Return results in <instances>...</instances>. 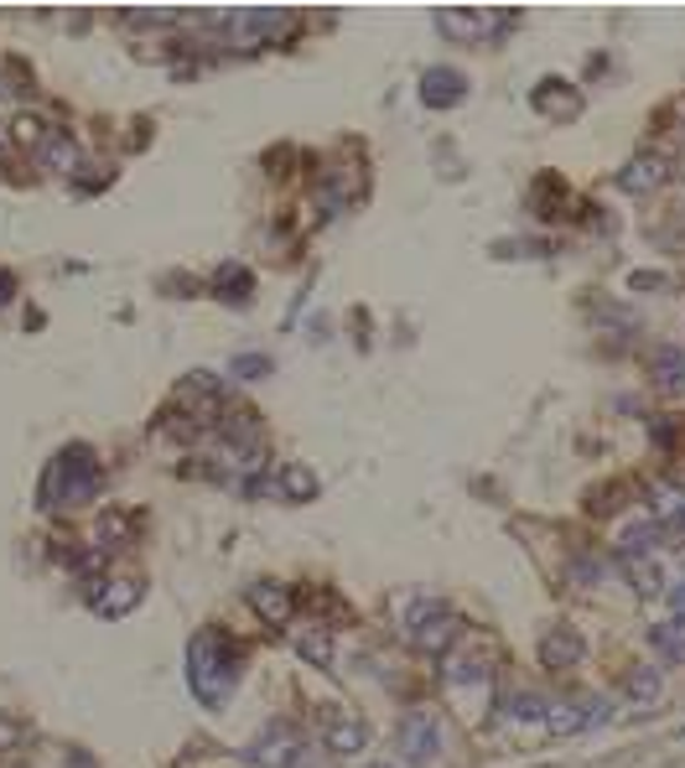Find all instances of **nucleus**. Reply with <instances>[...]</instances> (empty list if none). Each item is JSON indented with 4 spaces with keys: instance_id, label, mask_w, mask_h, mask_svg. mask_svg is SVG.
<instances>
[{
    "instance_id": "22",
    "label": "nucleus",
    "mask_w": 685,
    "mask_h": 768,
    "mask_svg": "<svg viewBox=\"0 0 685 768\" xmlns=\"http://www.w3.org/2000/svg\"><path fill=\"white\" fill-rule=\"evenodd\" d=\"M281 493L291 499V504H302V499H312L317 493V473L302 463H286L281 467Z\"/></svg>"
},
{
    "instance_id": "9",
    "label": "nucleus",
    "mask_w": 685,
    "mask_h": 768,
    "mask_svg": "<svg viewBox=\"0 0 685 768\" xmlns=\"http://www.w3.org/2000/svg\"><path fill=\"white\" fill-rule=\"evenodd\" d=\"M250 607L261 613L270 629H286L291 624V613H296V592L286 582H255L250 587Z\"/></svg>"
},
{
    "instance_id": "28",
    "label": "nucleus",
    "mask_w": 685,
    "mask_h": 768,
    "mask_svg": "<svg viewBox=\"0 0 685 768\" xmlns=\"http://www.w3.org/2000/svg\"><path fill=\"white\" fill-rule=\"evenodd\" d=\"M670 607H675V624H685V582L670 587Z\"/></svg>"
},
{
    "instance_id": "4",
    "label": "nucleus",
    "mask_w": 685,
    "mask_h": 768,
    "mask_svg": "<svg viewBox=\"0 0 685 768\" xmlns=\"http://www.w3.org/2000/svg\"><path fill=\"white\" fill-rule=\"evenodd\" d=\"M302 764V732L291 722H265L261 738L244 743V768H296Z\"/></svg>"
},
{
    "instance_id": "14",
    "label": "nucleus",
    "mask_w": 685,
    "mask_h": 768,
    "mask_svg": "<svg viewBox=\"0 0 685 768\" xmlns=\"http://www.w3.org/2000/svg\"><path fill=\"white\" fill-rule=\"evenodd\" d=\"M649 374H655V385H660L664 395H681L685 390V349L681 343H655V353H649Z\"/></svg>"
},
{
    "instance_id": "18",
    "label": "nucleus",
    "mask_w": 685,
    "mask_h": 768,
    "mask_svg": "<svg viewBox=\"0 0 685 768\" xmlns=\"http://www.w3.org/2000/svg\"><path fill=\"white\" fill-rule=\"evenodd\" d=\"M644 639H649V650L660 654V659H685V624H675V618H664V624H649L644 629Z\"/></svg>"
},
{
    "instance_id": "20",
    "label": "nucleus",
    "mask_w": 685,
    "mask_h": 768,
    "mask_svg": "<svg viewBox=\"0 0 685 768\" xmlns=\"http://www.w3.org/2000/svg\"><path fill=\"white\" fill-rule=\"evenodd\" d=\"M623 571H629V582H634V592H644V597H655V592H664V571L655 566V561L644 556H623Z\"/></svg>"
},
{
    "instance_id": "31",
    "label": "nucleus",
    "mask_w": 685,
    "mask_h": 768,
    "mask_svg": "<svg viewBox=\"0 0 685 768\" xmlns=\"http://www.w3.org/2000/svg\"><path fill=\"white\" fill-rule=\"evenodd\" d=\"M375 768H395V764H375Z\"/></svg>"
},
{
    "instance_id": "10",
    "label": "nucleus",
    "mask_w": 685,
    "mask_h": 768,
    "mask_svg": "<svg viewBox=\"0 0 685 768\" xmlns=\"http://www.w3.org/2000/svg\"><path fill=\"white\" fill-rule=\"evenodd\" d=\"M462 93H468V73L462 68H426L421 73V99L431 104V110L462 104Z\"/></svg>"
},
{
    "instance_id": "2",
    "label": "nucleus",
    "mask_w": 685,
    "mask_h": 768,
    "mask_svg": "<svg viewBox=\"0 0 685 768\" xmlns=\"http://www.w3.org/2000/svg\"><path fill=\"white\" fill-rule=\"evenodd\" d=\"M99 489H104V467H99V457L89 446H63V452L52 457L48 478H42L48 509H78V504H89Z\"/></svg>"
},
{
    "instance_id": "27",
    "label": "nucleus",
    "mask_w": 685,
    "mask_h": 768,
    "mask_svg": "<svg viewBox=\"0 0 685 768\" xmlns=\"http://www.w3.org/2000/svg\"><path fill=\"white\" fill-rule=\"evenodd\" d=\"M473 676H483V659H462V665L452 670V680H473Z\"/></svg>"
},
{
    "instance_id": "6",
    "label": "nucleus",
    "mask_w": 685,
    "mask_h": 768,
    "mask_svg": "<svg viewBox=\"0 0 685 768\" xmlns=\"http://www.w3.org/2000/svg\"><path fill=\"white\" fill-rule=\"evenodd\" d=\"M291 32V11L281 5H250V11H234L229 16V37L239 47H255V42H270V37H281Z\"/></svg>"
},
{
    "instance_id": "8",
    "label": "nucleus",
    "mask_w": 685,
    "mask_h": 768,
    "mask_svg": "<svg viewBox=\"0 0 685 768\" xmlns=\"http://www.w3.org/2000/svg\"><path fill=\"white\" fill-rule=\"evenodd\" d=\"M436 26L447 32L452 42H483L498 32V16L483 11V5H468V11H436Z\"/></svg>"
},
{
    "instance_id": "17",
    "label": "nucleus",
    "mask_w": 685,
    "mask_h": 768,
    "mask_svg": "<svg viewBox=\"0 0 685 768\" xmlns=\"http://www.w3.org/2000/svg\"><path fill=\"white\" fill-rule=\"evenodd\" d=\"M535 110H541V115H576V110H582V99H576L571 84H561V78H541V89H535Z\"/></svg>"
},
{
    "instance_id": "21",
    "label": "nucleus",
    "mask_w": 685,
    "mask_h": 768,
    "mask_svg": "<svg viewBox=\"0 0 685 768\" xmlns=\"http://www.w3.org/2000/svg\"><path fill=\"white\" fill-rule=\"evenodd\" d=\"M664 540V525H655V519H638V525H629L623 536H618V545H623V556H644L649 545H660Z\"/></svg>"
},
{
    "instance_id": "26",
    "label": "nucleus",
    "mask_w": 685,
    "mask_h": 768,
    "mask_svg": "<svg viewBox=\"0 0 685 768\" xmlns=\"http://www.w3.org/2000/svg\"><path fill=\"white\" fill-rule=\"evenodd\" d=\"M265 369H270L265 353H244V358H234V374H244V379H250V374H265Z\"/></svg>"
},
{
    "instance_id": "13",
    "label": "nucleus",
    "mask_w": 685,
    "mask_h": 768,
    "mask_svg": "<svg viewBox=\"0 0 685 768\" xmlns=\"http://www.w3.org/2000/svg\"><path fill=\"white\" fill-rule=\"evenodd\" d=\"M89 603H94L104 618H125L130 607L141 603V582H130V577H115V582H94Z\"/></svg>"
},
{
    "instance_id": "19",
    "label": "nucleus",
    "mask_w": 685,
    "mask_h": 768,
    "mask_svg": "<svg viewBox=\"0 0 685 768\" xmlns=\"http://www.w3.org/2000/svg\"><path fill=\"white\" fill-rule=\"evenodd\" d=\"M623 696L638 701V706H649V701L660 696V670H649V665H634V670H623Z\"/></svg>"
},
{
    "instance_id": "12",
    "label": "nucleus",
    "mask_w": 685,
    "mask_h": 768,
    "mask_svg": "<svg viewBox=\"0 0 685 768\" xmlns=\"http://www.w3.org/2000/svg\"><path fill=\"white\" fill-rule=\"evenodd\" d=\"M582 654H587V644H582V633H576V629H550L541 639V665H545V670H571V665H582Z\"/></svg>"
},
{
    "instance_id": "15",
    "label": "nucleus",
    "mask_w": 685,
    "mask_h": 768,
    "mask_svg": "<svg viewBox=\"0 0 685 768\" xmlns=\"http://www.w3.org/2000/svg\"><path fill=\"white\" fill-rule=\"evenodd\" d=\"M31 151H37V166H42V172H73V166H78V146H73L63 130H52V125L37 136Z\"/></svg>"
},
{
    "instance_id": "3",
    "label": "nucleus",
    "mask_w": 685,
    "mask_h": 768,
    "mask_svg": "<svg viewBox=\"0 0 685 768\" xmlns=\"http://www.w3.org/2000/svg\"><path fill=\"white\" fill-rule=\"evenodd\" d=\"M405 633H410V644L426 654H442L452 650V639H457V613L447 603H436V597H426L405 613Z\"/></svg>"
},
{
    "instance_id": "7",
    "label": "nucleus",
    "mask_w": 685,
    "mask_h": 768,
    "mask_svg": "<svg viewBox=\"0 0 685 768\" xmlns=\"http://www.w3.org/2000/svg\"><path fill=\"white\" fill-rule=\"evenodd\" d=\"M322 743H328V753H338V758H358V753L369 747V727L358 722L354 712L328 706V712H322Z\"/></svg>"
},
{
    "instance_id": "16",
    "label": "nucleus",
    "mask_w": 685,
    "mask_h": 768,
    "mask_svg": "<svg viewBox=\"0 0 685 768\" xmlns=\"http://www.w3.org/2000/svg\"><path fill=\"white\" fill-rule=\"evenodd\" d=\"M660 182H664L660 156H634V162H623V172H618V187H623V192H655Z\"/></svg>"
},
{
    "instance_id": "29",
    "label": "nucleus",
    "mask_w": 685,
    "mask_h": 768,
    "mask_svg": "<svg viewBox=\"0 0 685 768\" xmlns=\"http://www.w3.org/2000/svg\"><path fill=\"white\" fill-rule=\"evenodd\" d=\"M655 286H660L655 270H634V291H655Z\"/></svg>"
},
{
    "instance_id": "11",
    "label": "nucleus",
    "mask_w": 685,
    "mask_h": 768,
    "mask_svg": "<svg viewBox=\"0 0 685 768\" xmlns=\"http://www.w3.org/2000/svg\"><path fill=\"white\" fill-rule=\"evenodd\" d=\"M602 717H608V701H602V696H576V701L550 706V717H545V722L556 727V732H582V727H597Z\"/></svg>"
},
{
    "instance_id": "24",
    "label": "nucleus",
    "mask_w": 685,
    "mask_h": 768,
    "mask_svg": "<svg viewBox=\"0 0 685 768\" xmlns=\"http://www.w3.org/2000/svg\"><path fill=\"white\" fill-rule=\"evenodd\" d=\"M218 291H229V302H244L250 297V270L244 265H224L218 270Z\"/></svg>"
},
{
    "instance_id": "23",
    "label": "nucleus",
    "mask_w": 685,
    "mask_h": 768,
    "mask_svg": "<svg viewBox=\"0 0 685 768\" xmlns=\"http://www.w3.org/2000/svg\"><path fill=\"white\" fill-rule=\"evenodd\" d=\"M296 650H302V659H312V665H328V659H332V633L322 629V624L296 629Z\"/></svg>"
},
{
    "instance_id": "5",
    "label": "nucleus",
    "mask_w": 685,
    "mask_h": 768,
    "mask_svg": "<svg viewBox=\"0 0 685 768\" xmlns=\"http://www.w3.org/2000/svg\"><path fill=\"white\" fill-rule=\"evenodd\" d=\"M401 753L410 768H426L436 753H442V722H436V712L431 706H416V712H405L401 722Z\"/></svg>"
},
{
    "instance_id": "30",
    "label": "nucleus",
    "mask_w": 685,
    "mask_h": 768,
    "mask_svg": "<svg viewBox=\"0 0 685 768\" xmlns=\"http://www.w3.org/2000/svg\"><path fill=\"white\" fill-rule=\"evenodd\" d=\"M0 291H16V280H11V276H0Z\"/></svg>"
},
{
    "instance_id": "25",
    "label": "nucleus",
    "mask_w": 685,
    "mask_h": 768,
    "mask_svg": "<svg viewBox=\"0 0 685 768\" xmlns=\"http://www.w3.org/2000/svg\"><path fill=\"white\" fill-rule=\"evenodd\" d=\"M515 717H520V722H541V717H545V701L535 696V691H524V696H515Z\"/></svg>"
},
{
    "instance_id": "1",
    "label": "nucleus",
    "mask_w": 685,
    "mask_h": 768,
    "mask_svg": "<svg viewBox=\"0 0 685 768\" xmlns=\"http://www.w3.org/2000/svg\"><path fill=\"white\" fill-rule=\"evenodd\" d=\"M239 670H244V654H239V644L229 633L203 629L188 644V680H192V696L203 701V706H224V701L234 696Z\"/></svg>"
}]
</instances>
